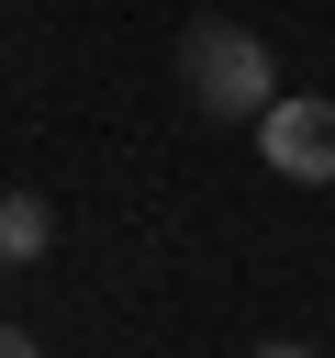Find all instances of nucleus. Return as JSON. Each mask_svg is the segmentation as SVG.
Listing matches in <instances>:
<instances>
[{"instance_id":"nucleus-1","label":"nucleus","mask_w":335,"mask_h":358,"mask_svg":"<svg viewBox=\"0 0 335 358\" xmlns=\"http://www.w3.org/2000/svg\"><path fill=\"white\" fill-rule=\"evenodd\" d=\"M179 101L212 112V123H257V112L279 101L268 45H257L246 22H190V34H179Z\"/></svg>"},{"instance_id":"nucleus-2","label":"nucleus","mask_w":335,"mask_h":358,"mask_svg":"<svg viewBox=\"0 0 335 358\" xmlns=\"http://www.w3.org/2000/svg\"><path fill=\"white\" fill-rule=\"evenodd\" d=\"M257 157H268L279 179L324 190V179H335V101H268V112H257Z\"/></svg>"},{"instance_id":"nucleus-3","label":"nucleus","mask_w":335,"mask_h":358,"mask_svg":"<svg viewBox=\"0 0 335 358\" xmlns=\"http://www.w3.org/2000/svg\"><path fill=\"white\" fill-rule=\"evenodd\" d=\"M45 246H56L45 190H0V268H22V257H45Z\"/></svg>"},{"instance_id":"nucleus-4","label":"nucleus","mask_w":335,"mask_h":358,"mask_svg":"<svg viewBox=\"0 0 335 358\" xmlns=\"http://www.w3.org/2000/svg\"><path fill=\"white\" fill-rule=\"evenodd\" d=\"M0 358H45V347H34V336H22V324H0Z\"/></svg>"},{"instance_id":"nucleus-5","label":"nucleus","mask_w":335,"mask_h":358,"mask_svg":"<svg viewBox=\"0 0 335 358\" xmlns=\"http://www.w3.org/2000/svg\"><path fill=\"white\" fill-rule=\"evenodd\" d=\"M257 358H313V347H290V336H268V347H257Z\"/></svg>"}]
</instances>
